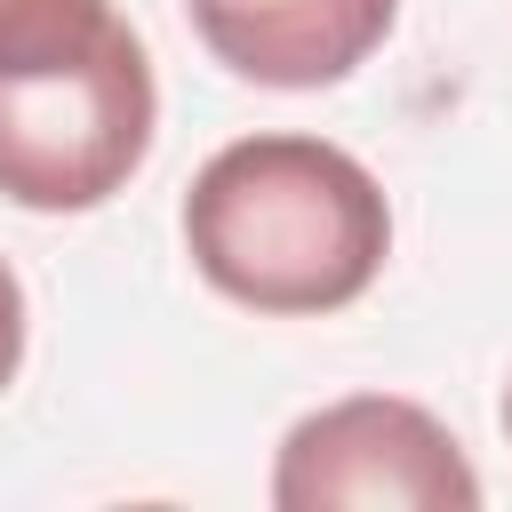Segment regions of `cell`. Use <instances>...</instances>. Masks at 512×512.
Listing matches in <instances>:
<instances>
[{"instance_id": "8992f818", "label": "cell", "mask_w": 512, "mask_h": 512, "mask_svg": "<svg viewBox=\"0 0 512 512\" xmlns=\"http://www.w3.org/2000/svg\"><path fill=\"white\" fill-rule=\"evenodd\" d=\"M16 368H24V288H16V272L0 264V392L16 384Z\"/></svg>"}, {"instance_id": "5b68a950", "label": "cell", "mask_w": 512, "mask_h": 512, "mask_svg": "<svg viewBox=\"0 0 512 512\" xmlns=\"http://www.w3.org/2000/svg\"><path fill=\"white\" fill-rule=\"evenodd\" d=\"M112 0H0V80L88 56L112 32Z\"/></svg>"}, {"instance_id": "52a82bcc", "label": "cell", "mask_w": 512, "mask_h": 512, "mask_svg": "<svg viewBox=\"0 0 512 512\" xmlns=\"http://www.w3.org/2000/svg\"><path fill=\"white\" fill-rule=\"evenodd\" d=\"M504 440H512V392H504Z\"/></svg>"}, {"instance_id": "277c9868", "label": "cell", "mask_w": 512, "mask_h": 512, "mask_svg": "<svg viewBox=\"0 0 512 512\" xmlns=\"http://www.w3.org/2000/svg\"><path fill=\"white\" fill-rule=\"evenodd\" d=\"M208 56L256 88H328L376 56L400 0H184Z\"/></svg>"}, {"instance_id": "7a4b0ae2", "label": "cell", "mask_w": 512, "mask_h": 512, "mask_svg": "<svg viewBox=\"0 0 512 512\" xmlns=\"http://www.w3.org/2000/svg\"><path fill=\"white\" fill-rule=\"evenodd\" d=\"M160 88L152 56L128 24H112L88 56L0 80V200L32 216L104 208L152 152Z\"/></svg>"}, {"instance_id": "6da1fadb", "label": "cell", "mask_w": 512, "mask_h": 512, "mask_svg": "<svg viewBox=\"0 0 512 512\" xmlns=\"http://www.w3.org/2000/svg\"><path fill=\"white\" fill-rule=\"evenodd\" d=\"M192 272L248 312H344L392 256L384 184L328 136H240L184 192Z\"/></svg>"}, {"instance_id": "3957f363", "label": "cell", "mask_w": 512, "mask_h": 512, "mask_svg": "<svg viewBox=\"0 0 512 512\" xmlns=\"http://www.w3.org/2000/svg\"><path fill=\"white\" fill-rule=\"evenodd\" d=\"M280 512H472L480 472L464 464L456 432L392 392H352L288 424L272 456Z\"/></svg>"}]
</instances>
